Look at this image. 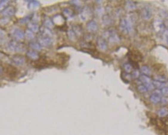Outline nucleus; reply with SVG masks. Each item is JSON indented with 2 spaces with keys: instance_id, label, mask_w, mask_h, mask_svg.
<instances>
[{
  "instance_id": "1",
  "label": "nucleus",
  "mask_w": 168,
  "mask_h": 135,
  "mask_svg": "<svg viewBox=\"0 0 168 135\" xmlns=\"http://www.w3.org/2000/svg\"><path fill=\"white\" fill-rule=\"evenodd\" d=\"M13 37L16 39V41H21L24 39L25 37V33L24 32V30H22L20 28H14L11 31Z\"/></svg>"
},
{
  "instance_id": "2",
  "label": "nucleus",
  "mask_w": 168,
  "mask_h": 135,
  "mask_svg": "<svg viewBox=\"0 0 168 135\" xmlns=\"http://www.w3.org/2000/svg\"><path fill=\"white\" fill-rule=\"evenodd\" d=\"M161 99H162L161 98V92L159 90L153 91L150 97V102L153 104H157V103L160 102L161 101Z\"/></svg>"
},
{
  "instance_id": "3",
  "label": "nucleus",
  "mask_w": 168,
  "mask_h": 135,
  "mask_svg": "<svg viewBox=\"0 0 168 135\" xmlns=\"http://www.w3.org/2000/svg\"><path fill=\"white\" fill-rule=\"evenodd\" d=\"M15 13H16V8L13 6H7L2 12V15L3 16V17H6V18L14 16Z\"/></svg>"
},
{
  "instance_id": "4",
  "label": "nucleus",
  "mask_w": 168,
  "mask_h": 135,
  "mask_svg": "<svg viewBox=\"0 0 168 135\" xmlns=\"http://www.w3.org/2000/svg\"><path fill=\"white\" fill-rule=\"evenodd\" d=\"M38 42L41 45V47H50L53 43L52 38H44V37H40L38 39Z\"/></svg>"
},
{
  "instance_id": "5",
  "label": "nucleus",
  "mask_w": 168,
  "mask_h": 135,
  "mask_svg": "<svg viewBox=\"0 0 168 135\" xmlns=\"http://www.w3.org/2000/svg\"><path fill=\"white\" fill-rule=\"evenodd\" d=\"M52 21H53V24L56 26H62L65 24V18L64 16L61 14H57L53 16Z\"/></svg>"
},
{
  "instance_id": "6",
  "label": "nucleus",
  "mask_w": 168,
  "mask_h": 135,
  "mask_svg": "<svg viewBox=\"0 0 168 135\" xmlns=\"http://www.w3.org/2000/svg\"><path fill=\"white\" fill-rule=\"evenodd\" d=\"M119 27H120V30H122V32L126 33V34L130 33V31H129V27H128V21H127L126 18H122V20H120Z\"/></svg>"
},
{
  "instance_id": "7",
  "label": "nucleus",
  "mask_w": 168,
  "mask_h": 135,
  "mask_svg": "<svg viewBox=\"0 0 168 135\" xmlns=\"http://www.w3.org/2000/svg\"><path fill=\"white\" fill-rule=\"evenodd\" d=\"M12 61L17 66H22L25 63V58L21 55H16L12 57Z\"/></svg>"
},
{
  "instance_id": "8",
  "label": "nucleus",
  "mask_w": 168,
  "mask_h": 135,
  "mask_svg": "<svg viewBox=\"0 0 168 135\" xmlns=\"http://www.w3.org/2000/svg\"><path fill=\"white\" fill-rule=\"evenodd\" d=\"M86 28L90 32H96L98 30V24L95 20H90L86 24Z\"/></svg>"
},
{
  "instance_id": "9",
  "label": "nucleus",
  "mask_w": 168,
  "mask_h": 135,
  "mask_svg": "<svg viewBox=\"0 0 168 135\" xmlns=\"http://www.w3.org/2000/svg\"><path fill=\"white\" fill-rule=\"evenodd\" d=\"M141 15H142V17L144 20H149L152 16V10H151L150 7H144L142 9Z\"/></svg>"
},
{
  "instance_id": "10",
  "label": "nucleus",
  "mask_w": 168,
  "mask_h": 135,
  "mask_svg": "<svg viewBox=\"0 0 168 135\" xmlns=\"http://www.w3.org/2000/svg\"><path fill=\"white\" fill-rule=\"evenodd\" d=\"M97 47L100 50L106 51L108 49V43H107L106 40L103 38H99L97 39Z\"/></svg>"
},
{
  "instance_id": "11",
  "label": "nucleus",
  "mask_w": 168,
  "mask_h": 135,
  "mask_svg": "<svg viewBox=\"0 0 168 135\" xmlns=\"http://www.w3.org/2000/svg\"><path fill=\"white\" fill-rule=\"evenodd\" d=\"M40 34H41V37H44V38H52V32L51 29L47 28L45 27H41L40 30Z\"/></svg>"
},
{
  "instance_id": "12",
  "label": "nucleus",
  "mask_w": 168,
  "mask_h": 135,
  "mask_svg": "<svg viewBox=\"0 0 168 135\" xmlns=\"http://www.w3.org/2000/svg\"><path fill=\"white\" fill-rule=\"evenodd\" d=\"M164 23H163V21L161 20H160V19H156V20H154L153 27L154 29L156 30V31H157V32L161 31V30L164 29Z\"/></svg>"
},
{
  "instance_id": "13",
  "label": "nucleus",
  "mask_w": 168,
  "mask_h": 135,
  "mask_svg": "<svg viewBox=\"0 0 168 135\" xmlns=\"http://www.w3.org/2000/svg\"><path fill=\"white\" fill-rule=\"evenodd\" d=\"M27 56L29 57L30 59H32V60H34V61L39 59V57H40V56H39V53H38V52H36V51L32 50V49L27 52Z\"/></svg>"
},
{
  "instance_id": "14",
  "label": "nucleus",
  "mask_w": 168,
  "mask_h": 135,
  "mask_svg": "<svg viewBox=\"0 0 168 135\" xmlns=\"http://www.w3.org/2000/svg\"><path fill=\"white\" fill-rule=\"evenodd\" d=\"M136 3L135 2H132V1H126L125 2V7L127 10L128 11H132V10H135L136 9Z\"/></svg>"
},
{
  "instance_id": "15",
  "label": "nucleus",
  "mask_w": 168,
  "mask_h": 135,
  "mask_svg": "<svg viewBox=\"0 0 168 135\" xmlns=\"http://www.w3.org/2000/svg\"><path fill=\"white\" fill-rule=\"evenodd\" d=\"M29 45H30V48H32V50L36 51V52L41 50L42 47H41V45L39 44L38 42H36V41H31Z\"/></svg>"
},
{
  "instance_id": "16",
  "label": "nucleus",
  "mask_w": 168,
  "mask_h": 135,
  "mask_svg": "<svg viewBox=\"0 0 168 135\" xmlns=\"http://www.w3.org/2000/svg\"><path fill=\"white\" fill-rule=\"evenodd\" d=\"M28 30H30L32 32H38L40 30V27L38 26V24L36 23H34L32 21H30L28 24Z\"/></svg>"
},
{
  "instance_id": "17",
  "label": "nucleus",
  "mask_w": 168,
  "mask_h": 135,
  "mask_svg": "<svg viewBox=\"0 0 168 135\" xmlns=\"http://www.w3.org/2000/svg\"><path fill=\"white\" fill-rule=\"evenodd\" d=\"M139 80L144 85H149V84H150V83H152V81H151V79L150 78V77L144 74L140 75Z\"/></svg>"
},
{
  "instance_id": "18",
  "label": "nucleus",
  "mask_w": 168,
  "mask_h": 135,
  "mask_svg": "<svg viewBox=\"0 0 168 135\" xmlns=\"http://www.w3.org/2000/svg\"><path fill=\"white\" fill-rule=\"evenodd\" d=\"M62 13H63V15L66 16V18L68 19L72 18V17H73V16H74V13H73V11H72L71 9H69V8L63 9Z\"/></svg>"
},
{
  "instance_id": "19",
  "label": "nucleus",
  "mask_w": 168,
  "mask_h": 135,
  "mask_svg": "<svg viewBox=\"0 0 168 135\" xmlns=\"http://www.w3.org/2000/svg\"><path fill=\"white\" fill-rule=\"evenodd\" d=\"M102 22L104 25L105 26H109L111 24H112V19L109 15L106 14V15H104L102 16Z\"/></svg>"
},
{
  "instance_id": "20",
  "label": "nucleus",
  "mask_w": 168,
  "mask_h": 135,
  "mask_svg": "<svg viewBox=\"0 0 168 135\" xmlns=\"http://www.w3.org/2000/svg\"><path fill=\"white\" fill-rule=\"evenodd\" d=\"M40 6V2L38 1H30L28 3V9L30 10H37Z\"/></svg>"
},
{
  "instance_id": "21",
  "label": "nucleus",
  "mask_w": 168,
  "mask_h": 135,
  "mask_svg": "<svg viewBox=\"0 0 168 135\" xmlns=\"http://www.w3.org/2000/svg\"><path fill=\"white\" fill-rule=\"evenodd\" d=\"M43 24H44V26L45 27L49 29H51L52 27L54 26L53 21H52L49 17H45V18L43 20Z\"/></svg>"
},
{
  "instance_id": "22",
  "label": "nucleus",
  "mask_w": 168,
  "mask_h": 135,
  "mask_svg": "<svg viewBox=\"0 0 168 135\" xmlns=\"http://www.w3.org/2000/svg\"><path fill=\"white\" fill-rule=\"evenodd\" d=\"M25 38H26L27 40L29 41H33L34 39V38H35V35L34 34V33L32 32V31H30V30H27L26 31H25Z\"/></svg>"
},
{
  "instance_id": "23",
  "label": "nucleus",
  "mask_w": 168,
  "mask_h": 135,
  "mask_svg": "<svg viewBox=\"0 0 168 135\" xmlns=\"http://www.w3.org/2000/svg\"><path fill=\"white\" fill-rule=\"evenodd\" d=\"M72 30L74 31L76 36H80V35H81L83 34V29L79 25H74V26L72 27Z\"/></svg>"
},
{
  "instance_id": "24",
  "label": "nucleus",
  "mask_w": 168,
  "mask_h": 135,
  "mask_svg": "<svg viewBox=\"0 0 168 135\" xmlns=\"http://www.w3.org/2000/svg\"><path fill=\"white\" fill-rule=\"evenodd\" d=\"M140 70H141V72L142 73V74L146 75V76H148V75H150V73H151L150 69L149 68L148 66H146V65L142 66L141 68H140Z\"/></svg>"
},
{
  "instance_id": "25",
  "label": "nucleus",
  "mask_w": 168,
  "mask_h": 135,
  "mask_svg": "<svg viewBox=\"0 0 168 135\" xmlns=\"http://www.w3.org/2000/svg\"><path fill=\"white\" fill-rule=\"evenodd\" d=\"M31 18H32V15H28V16H25L24 18H22L20 19V20H19V22H20V24H26V23H29L31 21Z\"/></svg>"
},
{
  "instance_id": "26",
  "label": "nucleus",
  "mask_w": 168,
  "mask_h": 135,
  "mask_svg": "<svg viewBox=\"0 0 168 135\" xmlns=\"http://www.w3.org/2000/svg\"><path fill=\"white\" fill-rule=\"evenodd\" d=\"M168 115V109L167 108H162L158 111V116L160 117H164Z\"/></svg>"
},
{
  "instance_id": "27",
  "label": "nucleus",
  "mask_w": 168,
  "mask_h": 135,
  "mask_svg": "<svg viewBox=\"0 0 168 135\" xmlns=\"http://www.w3.org/2000/svg\"><path fill=\"white\" fill-rule=\"evenodd\" d=\"M137 90L139 93H142V94H144V93H146L148 91V89L144 85H140L137 86Z\"/></svg>"
},
{
  "instance_id": "28",
  "label": "nucleus",
  "mask_w": 168,
  "mask_h": 135,
  "mask_svg": "<svg viewBox=\"0 0 168 135\" xmlns=\"http://www.w3.org/2000/svg\"><path fill=\"white\" fill-rule=\"evenodd\" d=\"M8 2L9 1H6V0H2V1H0V12H2V11L7 7Z\"/></svg>"
},
{
  "instance_id": "29",
  "label": "nucleus",
  "mask_w": 168,
  "mask_h": 135,
  "mask_svg": "<svg viewBox=\"0 0 168 135\" xmlns=\"http://www.w3.org/2000/svg\"><path fill=\"white\" fill-rule=\"evenodd\" d=\"M123 67H124L125 71L127 73H131L132 72V66L130 63H125V64H124Z\"/></svg>"
},
{
  "instance_id": "30",
  "label": "nucleus",
  "mask_w": 168,
  "mask_h": 135,
  "mask_svg": "<svg viewBox=\"0 0 168 135\" xmlns=\"http://www.w3.org/2000/svg\"><path fill=\"white\" fill-rule=\"evenodd\" d=\"M68 37L69 39L71 41H75V39H76V35L74 33V31L72 30V29H69L68 30Z\"/></svg>"
},
{
  "instance_id": "31",
  "label": "nucleus",
  "mask_w": 168,
  "mask_h": 135,
  "mask_svg": "<svg viewBox=\"0 0 168 135\" xmlns=\"http://www.w3.org/2000/svg\"><path fill=\"white\" fill-rule=\"evenodd\" d=\"M25 51V46H24L23 44H20V43H17L16 44V53H22Z\"/></svg>"
},
{
  "instance_id": "32",
  "label": "nucleus",
  "mask_w": 168,
  "mask_h": 135,
  "mask_svg": "<svg viewBox=\"0 0 168 135\" xmlns=\"http://www.w3.org/2000/svg\"><path fill=\"white\" fill-rule=\"evenodd\" d=\"M155 81L160 83H164L166 81V77L164 76H162V75H157V76L155 77Z\"/></svg>"
},
{
  "instance_id": "33",
  "label": "nucleus",
  "mask_w": 168,
  "mask_h": 135,
  "mask_svg": "<svg viewBox=\"0 0 168 135\" xmlns=\"http://www.w3.org/2000/svg\"><path fill=\"white\" fill-rule=\"evenodd\" d=\"M153 84L154 87L157 88H164V86L166 85L165 84H164V83H160L156 81H153Z\"/></svg>"
},
{
  "instance_id": "34",
  "label": "nucleus",
  "mask_w": 168,
  "mask_h": 135,
  "mask_svg": "<svg viewBox=\"0 0 168 135\" xmlns=\"http://www.w3.org/2000/svg\"><path fill=\"white\" fill-rule=\"evenodd\" d=\"M96 12L99 16H104V9L101 6H99L97 7L96 10Z\"/></svg>"
},
{
  "instance_id": "35",
  "label": "nucleus",
  "mask_w": 168,
  "mask_h": 135,
  "mask_svg": "<svg viewBox=\"0 0 168 135\" xmlns=\"http://www.w3.org/2000/svg\"><path fill=\"white\" fill-rule=\"evenodd\" d=\"M160 92L162 93L163 95H166V96H168V86L167 85H165L164 88H162Z\"/></svg>"
},
{
  "instance_id": "36",
  "label": "nucleus",
  "mask_w": 168,
  "mask_h": 135,
  "mask_svg": "<svg viewBox=\"0 0 168 135\" xmlns=\"http://www.w3.org/2000/svg\"><path fill=\"white\" fill-rule=\"evenodd\" d=\"M132 77L135 79L138 78V77H139V70L136 69V70H135L132 72Z\"/></svg>"
},
{
  "instance_id": "37",
  "label": "nucleus",
  "mask_w": 168,
  "mask_h": 135,
  "mask_svg": "<svg viewBox=\"0 0 168 135\" xmlns=\"http://www.w3.org/2000/svg\"><path fill=\"white\" fill-rule=\"evenodd\" d=\"M8 23L9 19L6 18V17H3V18L0 20V24H2V25H6Z\"/></svg>"
},
{
  "instance_id": "38",
  "label": "nucleus",
  "mask_w": 168,
  "mask_h": 135,
  "mask_svg": "<svg viewBox=\"0 0 168 135\" xmlns=\"http://www.w3.org/2000/svg\"><path fill=\"white\" fill-rule=\"evenodd\" d=\"M5 34H6V33H5L4 30L0 28V39H3L5 37Z\"/></svg>"
},
{
  "instance_id": "39",
  "label": "nucleus",
  "mask_w": 168,
  "mask_h": 135,
  "mask_svg": "<svg viewBox=\"0 0 168 135\" xmlns=\"http://www.w3.org/2000/svg\"><path fill=\"white\" fill-rule=\"evenodd\" d=\"M71 2H72V4L74 5V6H77V7H79V6H80V3H79V1H72Z\"/></svg>"
},
{
  "instance_id": "40",
  "label": "nucleus",
  "mask_w": 168,
  "mask_h": 135,
  "mask_svg": "<svg viewBox=\"0 0 168 135\" xmlns=\"http://www.w3.org/2000/svg\"><path fill=\"white\" fill-rule=\"evenodd\" d=\"M161 101H162V102L164 103V104H166V103L168 102V99H165V98H163V99H161Z\"/></svg>"
},
{
  "instance_id": "41",
  "label": "nucleus",
  "mask_w": 168,
  "mask_h": 135,
  "mask_svg": "<svg viewBox=\"0 0 168 135\" xmlns=\"http://www.w3.org/2000/svg\"><path fill=\"white\" fill-rule=\"evenodd\" d=\"M2 67H0V73H2Z\"/></svg>"
},
{
  "instance_id": "42",
  "label": "nucleus",
  "mask_w": 168,
  "mask_h": 135,
  "mask_svg": "<svg viewBox=\"0 0 168 135\" xmlns=\"http://www.w3.org/2000/svg\"><path fill=\"white\" fill-rule=\"evenodd\" d=\"M1 57H2V54L0 53V59H1Z\"/></svg>"
}]
</instances>
